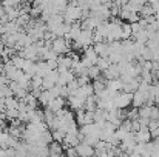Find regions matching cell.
<instances>
[{
    "label": "cell",
    "instance_id": "39",
    "mask_svg": "<svg viewBox=\"0 0 159 157\" xmlns=\"http://www.w3.org/2000/svg\"><path fill=\"white\" fill-rule=\"evenodd\" d=\"M3 51H5V43L2 42V43H0V59H2V55H3Z\"/></svg>",
    "mask_w": 159,
    "mask_h": 157
},
{
    "label": "cell",
    "instance_id": "3",
    "mask_svg": "<svg viewBox=\"0 0 159 157\" xmlns=\"http://www.w3.org/2000/svg\"><path fill=\"white\" fill-rule=\"evenodd\" d=\"M66 103L70 105V108H71L73 111H79V109H84V106H85V97H82V96L73 93V94L68 96Z\"/></svg>",
    "mask_w": 159,
    "mask_h": 157
},
{
    "label": "cell",
    "instance_id": "5",
    "mask_svg": "<svg viewBox=\"0 0 159 157\" xmlns=\"http://www.w3.org/2000/svg\"><path fill=\"white\" fill-rule=\"evenodd\" d=\"M76 79V74L74 71L70 68V69H65V71H59V80L57 83L59 85H68L70 82H73Z\"/></svg>",
    "mask_w": 159,
    "mask_h": 157
},
{
    "label": "cell",
    "instance_id": "30",
    "mask_svg": "<svg viewBox=\"0 0 159 157\" xmlns=\"http://www.w3.org/2000/svg\"><path fill=\"white\" fill-rule=\"evenodd\" d=\"M127 117H128L130 120L139 119V108H138V106H133L130 111H127Z\"/></svg>",
    "mask_w": 159,
    "mask_h": 157
},
{
    "label": "cell",
    "instance_id": "38",
    "mask_svg": "<svg viewBox=\"0 0 159 157\" xmlns=\"http://www.w3.org/2000/svg\"><path fill=\"white\" fill-rule=\"evenodd\" d=\"M152 137H153V139L159 137V128H158V129H155V131H152Z\"/></svg>",
    "mask_w": 159,
    "mask_h": 157
},
{
    "label": "cell",
    "instance_id": "33",
    "mask_svg": "<svg viewBox=\"0 0 159 157\" xmlns=\"http://www.w3.org/2000/svg\"><path fill=\"white\" fill-rule=\"evenodd\" d=\"M65 154H66V156H79V154H77V148H76V146H66V148H65Z\"/></svg>",
    "mask_w": 159,
    "mask_h": 157
},
{
    "label": "cell",
    "instance_id": "9",
    "mask_svg": "<svg viewBox=\"0 0 159 157\" xmlns=\"http://www.w3.org/2000/svg\"><path fill=\"white\" fill-rule=\"evenodd\" d=\"M65 103H66V99H65V97H62V96H59V97H54L53 100L48 103V108H50V109H53L54 112H57L59 109L65 108Z\"/></svg>",
    "mask_w": 159,
    "mask_h": 157
},
{
    "label": "cell",
    "instance_id": "16",
    "mask_svg": "<svg viewBox=\"0 0 159 157\" xmlns=\"http://www.w3.org/2000/svg\"><path fill=\"white\" fill-rule=\"evenodd\" d=\"M139 14H141V17H148V15H155V14H156V9L153 8V5H152L150 2H147L145 5H142V8H141Z\"/></svg>",
    "mask_w": 159,
    "mask_h": 157
},
{
    "label": "cell",
    "instance_id": "24",
    "mask_svg": "<svg viewBox=\"0 0 159 157\" xmlns=\"http://www.w3.org/2000/svg\"><path fill=\"white\" fill-rule=\"evenodd\" d=\"M96 65L104 71L107 69L110 65H111V62H110V59H108V55H99V59H98V62H96Z\"/></svg>",
    "mask_w": 159,
    "mask_h": 157
},
{
    "label": "cell",
    "instance_id": "34",
    "mask_svg": "<svg viewBox=\"0 0 159 157\" xmlns=\"http://www.w3.org/2000/svg\"><path fill=\"white\" fill-rule=\"evenodd\" d=\"M141 65H142V69H148V71L153 69V60H142Z\"/></svg>",
    "mask_w": 159,
    "mask_h": 157
},
{
    "label": "cell",
    "instance_id": "25",
    "mask_svg": "<svg viewBox=\"0 0 159 157\" xmlns=\"http://www.w3.org/2000/svg\"><path fill=\"white\" fill-rule=\"evenodd\" d=\"M19 103H20V100H19L16 96L5 97V105H6V108H16V109H19Z\"/></svg>",
    "mask_w": 159,
    "mask_h": 157
},
{
    "label": "cell",
    "instance_id": "37",
    "mask_svg": "<svg viewBox=\"0 0 159 157\" xmlns=\"http://www.w3.org/2000/svg\"><path fill=\"white\" fill-rule=\"evenodd\" d=\"M150 3L153 5V8H155L156 11H159V0H150Z\"/></svg>",
    "mask_w": 159,
    "mask_h": 157
},
{
    "label": "cell",
    "instance_id": "4",
    "mask_svg": "<svg viewBox=\"0 0 159 157\" xmlns=\"http://www.w3.org/2000/svg\"><path fill=\"white\" fill-rule=\"evenodd\" d=\"M134 139H136V142L147 143V142H150V140L153 139V137H152V131L148 129V126H142L139 131L134 133Z\"/></svg>",
    "mask_w": 159,
    "mask_h": 157
},
{
    "label": "cell",
    "instance_id": "41",
    "mask_svg": "<svg viewBox=\"0 0 159 157\" xmlns=\"http://www.w3.org/2000/svg\"><path fill=\"white\" fill-rule=\"evenodd\" d=\"M124 2H128V0H124Z\"/></svg>",
    "mask_w": 159,
    "mask_h": 157
},
{
    "label": "cell",
    "instance_id": "17",
    "mask_svg": "<svg viewBox=\"0 0 159 157\" xmlns=\"http://www.w3.org/2000/svg\"><path fill=\"white\" fill-rule=\"evenodd\" d=\"M93 88H94V94H99L101 91H104L107 88V79H94V82H93Z\"/></svg>",
    "mask_w": 159,
    "mask_h": 157
},
{
    "label": "cell",
    "instance_id": "26",
    "mask_svg": "<svg viewBox=\"0 0 159 157\" xmlns=\"http://www.w3.org/2000/svg\"><path fill=\"white\" fill-rule=\"evenodd\" d=\"M51 133H53V140L63 143V140H65V136H66V133H65L63 129H59V128H57V129H53Z\"/></svg>",
    "mask_w": 159,
    "mask_h": 157
},
{
    "label": "cell",
    "instance_id": "6",
    "mask_svg": "<svg viewBox=\"0 0 159 157\" xmlns=\"http://www.w3.org/2000/svg\"><path fill=\"white\" fill-rule=\"evenodd\" d=\"M102 74H104V77H105L107 80L120 77V69H119V65H117V63H111L107 69H104V71H102Z\"/></svg>",
    "mask_w": 159,
    "mask_h": 157
},
{
    "label": "cell",
    "instance_id": "35",
    "mask_svg": "<svg viewBox=\"0 0 159 157\" xmlns=\"http://www.w3.org/2000/svg\"><path fill=\"white\" fill-rule=\"evenodd\" d=\"M131 29H133V34H134V33H138L139 29H142V26H141L139 20H138V22H131Z\"/></svg>",
    "mask_w": 159,
    "mask_h": 157
},
{
    "label": "cell",
    "instance_id": "7",
    "mask_svg": "<svg viewBox=\"0 0 159 157\" xmlns=\"http://www.w3.org/2000/svg\"><path fill=\"white\" fill-rule=\"evenodd\" d=\"M148 94L150 93H142L139 89H136L133 93V106H142V105L147 103V99H148Z\"/></svg>",
    "mask_w": 159,
    "mask_h": 157
},
{
    "label": "cell",
    "instance_id": "22",
    "mask_svg": "<svg viewBox=\"0 0 159 157\" xmlns=\"http://www.w3.org/2000/svg\"><path fill=\"white\" fill-rule=\"evenodd\" d=\"M152 108H153V105H142V106H139V117H148V119H152Z\"/></svg>",
    "mask_w": 159,
    "mask_h": 157
},
{
    "label": "cell",
    "instance_id": "27",
    "mask_svg": "<svg viewBox=\"0 0 159 157\" xmlns=\"http://www.w3.org/2000/svg\"><path fill=\"white\" fill-rule=\"evenodd\" d=\"M42 83H43V77L42 76L36 74V76L31 77V89H34V88H43Z\"/></svg>",
    "mask_w": 159,
    "mask_h": 157
},
{
    "label": "cell",
    "instance_id": "8",
    "mask_svg": "<svg viewBox=\"0 0 159 157\" xmlns=\"http://www.w3.org/2000/svg\"><path fill=\"white\" fill-rule=\"evenodd\" d=\"M76 148H77V154L82 157H90L94 154V146L93 145H88L85 142H80Z\"/></svg>",
    "mask_w": 159,
    "mask_h": 157
},
{
    "label": "cell",
    "instance_id": "29",
    "mask_svg": "<svg viewBox=\"0 0 159 157\" xmlns=\"http://www.w3.org/2000/svg\"><path fill=\"white\" fill-rule=\"evenodd\" d=\"M5 112H6V119H9V120L19 117V109H16V108H6Z\"/></svg>",
    "mask_w": 159,
    "mask_h": 157
},
{
    "label": "cell",
    "instance_id": "40",
    "mask_svg": "<svg viewBox=\"0 0 159 157\" xmlns=\"http://www.w3.org/2000/svg\"><path fill=\"white\" fill-rule=\"evenodd\" d=\"M5 128H6V123L3 119H0V129H5Z\"/></svg>",
    "mask_w": 159,
    "mask_h": 157
},
{
    "label": "cell",
    "instance_id": "1",
    "mask_svg": "<svg viewBox=\"0 0 159 157\" xmlns=\"http://www.w3.org/2000/svg\"><path fill=\"white\" fill-rule=\"evenodd\" d=\"M63 19H65L66 23H71V25L74 22H77V20H82V8H80V5H77V6L68 5L66 9L63 11Z\"/></svg>",
    "mask_w": 159,
    "mask_h": 157
},
{
    "label": "cell",
    "instance_id": "12",
    "mask_svg": "<svg viewBox=\"0 0 159 157\" xmlns=\"http://www.w3.org/2000/svg\"><path fill=\"white\" fill-rule=\"evenodd\" d=\"M23 71H25L30 77L36 76V74H37V62L26 59V62H25V65H23Z\"/></svg>",
    "mask_w": 159,
    "mask_h": 157
},
{
    "label": "cell",
    "instance_id": "32",
    "mask_svg": "<svg viewBox=\"0 0 159 157\" xmlns=\"http://www.w3.org/2000/svg\"><path fill=\"white\" fill-rule=\"evenodd\" d=\"M141 128H142V125H141L139 119H134V120H131V131H133V133L139 131Z\"/></svg>",
    "mask_w": 159,
    "mask_h": 157
},
{
    "label": "cell",
    "instance_id": "2",
    "mask_svg": "<svg viewBox=\"0 0 159 157\" xmlns=\"http://www.w3.org/2000/svg\"><path fill=\"white\" fill-rule=\"evenodd\" d=\"M114 106L116 108H122L127 109L130 105H133V93H127V91H119L114 97Z\"/></svg>",
    "mask_w": 159,
    "mask_h": 157
},
{
    "label": "cell",
    "instance_id": "15",
    "mask_svg": "<svg viewBox=\"0 0 159 157\" xmlns=\"http://www.w3.org/2000/svg\"><path fill=\"white\" fill-rule=\"evenodd\" d=\"M93 48L96 50V52H98L99 55H108V50H110V46H108V42H107V40L93 43Z\"/></svg>",
    "mask_w": 159,
    "mask_h": 157
},
{
    "label": "cell",
    "instance_id": "28",
    "mask_svg": "<svg viewBox=\"0 0 159 157\" xmlns=\"http://www.w3.org/2000/svg\"><path fill=\"white\" fill-rule=\"evenodd\" d=\"M141 80L148 82V83H153L155 76H153V72H152V71H148V69H142V71H141Z\"/></svg>",
    "mask_w": 159,
    "mask_h": 157
},
{
    "label": "cell",
    "instance_id": "20",
    "mask_svg": "<svg viewBox=\"0 0 159 157\" xmlns=\"http://www.w3.org/2000/svg\"><path fill=\"white\" fill-rule=\"evenodd\" d=\"M101 72H102V69H101L98 65H91V66L87 69V74H88V77H90L91 80L99 79V77H101Z\"/></svg>",
    "mask_w": 159,
    "mask_h": 157
},
{
    "label": "cell",
    "instance_id": "23",
    "mask_svg": "<svg viewBox=\"0 0 159 157\" xmlns=\"http://www.w3.org/2000/svg\"><path fill=\"white\" fill-rule=\"evenodd\" d=\"M133 36V29H131V23H122V40L130 39Z\"/></svg>",
    "mask_w": 159,
    "mask_h": 157
},
{
    "label": "cell",
    "instance_id": "31",
    "mask_svg": "<svg viewBox=\"0 0 159 157\" xmlns=\"http://www.w3.org/2000/svg\"><path fill=\"white\" fill-rule=\"evenodd\" d=\"M93 122H94V111H87V109H85L84 125H87V123H93Z\"/></svg>",
    "mask_w": 159,
    "mask_h": 157
},
{
    "label": "cell",
    "instance_id": "21",
    "mask_svg": "<svg viewBox=\"0 0 159 157\" xmlns=\"http://www.w3.org/2000/svg\"><path fill=\"white\" fill-rule=\"evenodd\" d=\"M11 62H12V65L16 66V68H20V69H23V65H25V62H26V59L25 57H22V55H19L17 52L11 57Z\"/></svg>",
    "mask_w": 159,
    "mask_h": 157
},
{
    "label": "cell",
    "instance_id": "14",
    "mask_svg": "<svg viewBox=\"0 0 159 157\" xmlns=\"http://www.w3.org/2000/svg\"><path fill=\"white\" fill-rule=\"evenodd\" d=\"M39 105H42V106H48V103L53 100L54 97L51 96V93H50V89H42V93L39 94Z\"/></svg>",
    "mask_w": 159,
    "mask_h": 157
},
{
    "label": "cell",
    "instance_id": "11",
    "mask_svg": "<svg viewBox=\"0 0 159 157\" xmlns=\"http://www.w3.org/2000/svg\"><path fill=\"white\" fill-rule=\"evenodd\" d=\"M76 94H79V96H82V97H88V96H91V94H94V88H93V83H85V85H82V86H79L77 88V91H74Z\"/></svg>",
    "mask_w": 159,
    "mask_h": 157
},
{
    "label": "cell",
    "instance_id": "18",
    "mask_svg": "<svg viewBox=\"0 0 159 157\" xmlns=\"http://www.w3.org/2000/svg\"><path fill=\"white\" fill-rule=\"evenodd\" d=\"M94 122H98V123L107 122V109H104V108H96L94 109Z\"/></svg>",
    "mask_w": 159,
    "mask_h": 157
},
{
    "label": "cell",
    "instance_id": "19",
    "mask_svg": "<svg viewBox=\"0 0 159 157\" xmlns=\"http://www.w3.org/2000/svg\"><path fill=\"white\" fill-rule=\"evenodd\" d=\"M50 69H51V68L48 66L47 60H39V62H37V74H39V76L45 77V76L48 74V71H50Z\"/></svg>",
    "mask_w": 159,
    "mask_h": 157
},
{
    "label": "cell",
    "instance_id": "10",
    "mask_svg": "<svg viewBox=\"0 0 159 157\" xmlns=\"http://www.w3.org/2000/svg\"><path fill=\"white\" fill-rule=\"evenodd\" d=\"M136 42H141V43H147L148 42V39H150V31L147 29V28H142V29H139L138 33H134L133 36H131Z\"/></svg>",
    "mask_w": 159,
    "mask_h": 157
},
{
    "label": "cell",
    "instance_id": "36",
    "mask_svg": "<svg viewBox=\"0 0 159 157\" xmlns=\"http://www.w3.org/2000/svg\"><path fill=\"white\" fill-rule=\"evenodd\" d=\"M47 63H48V66H50L51 69H56V68H57V60H53V59H51V60H47Z\"/></svg>",
    "mask_w": 159,
    "mask_h": 157
},
{
    "label": "cell",
    "instance_id": "13",
    "mask_svg": "<svg viewBox=\"0 0 159 157\" xmlns=\"http://www.w3.org/2000/svg\"><path fill=\"white\" fill-rule=\"evenodd\" d=\"M48 148H50V156H62L65 153L63 145H60V142H56V140H53L48 145Z\"/></svg>",
    "mask_w": 159,
    "mask_h": 157
}]
</instances>
